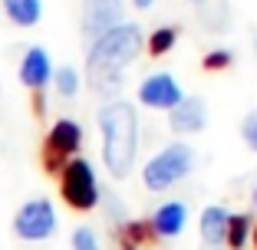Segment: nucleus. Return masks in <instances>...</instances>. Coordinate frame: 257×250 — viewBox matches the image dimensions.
<instances>
[{
    "mask_svg": "<svg viewBox=\"0 0 257 250\" xmlns=\"http://www.w3.org/2000/svg\"><path fill=\"white\" fill-rule=\"evenodd\" d=\"M102 165L112 178H128L139 158V109L128 99H109L99 109Z\"/></svg>",
    "mask_w": 257,
    "mask_h": 250,
    "instance_id": "2",
    "label": "nucleus"
},
{
    "mask_svg": "<svg viewBox=\"0 0 257 250\" xmlns=\"http://www.w3.org/2000/svg\"><path fill=\"white\" fill-rule=\"evenodd\" d=\"M149 227L155 234V240H175V237H182L185 227H188V207L182 201H165L149 217Z\"/></svg>",
    "mask_w": 257,
    "mask_h": 250,
    "instance_id": "10",
    "label": "nucleus"
},
{
    "mask_svg": "<svg viewBox=\"0 0 257 250\" xmlns=\"http://www.w3.org/2000/svg\"><path fill=\"white\" fill-rule=\"evenodd\" d=\"M227 207L221 204H208L201 214H198V234H201V240L208 243L211 250H218L221 243H224V230H227Z\"/></svg>",
    "mask_w": 257,
    "mask_h": 250,
    "instance_id": "12",
    "label": "nucleus"
},
{
    "mask_svg": "<svg viewBox=\"0 0 257 250\" xmlns=\"http://www.w3.org/2000/svg\"><path fill=\"white\" fill-rule=\"evenodd\" d=\"M195 168V148L188 142H168L162 152H155L142 168V184L145 191H168L172 184L185 181Z\"/></svg>",
    "mask_w": 257,
    "mask_h": 250,
    "instance_id": "3",
    "label": "nucleus"
},
{
    "mask_svg": "<svg viewBox=\"0 0 257 250\" xmlns=\"http://www.w3.org/2000/svg\"><path fill=\"white\" fill-rule=\"evenodd\" d=\"M17 79H20L27 89H33V92L46 89V83L53 79V63H50V53H46L43 46H30V50L20 56Z\"/></svg>",
    "mask_w": 257,
    "mask_h": 250,
    "instance_id": "11",
    "label": "nucleus"
},
{
    "mask_svg": "<svg viewBox=\"0 0 257 250\" xmlns=\"http://www.w3.org/2000/svg\"><path fill=\"white\" fill-rule=\"evenodd\" d=\"M178 43V27H159L145 37V46H149L152 56H168Z\"/></svg>",
    "mask_w": 257,
    "mask_h": 250,
    "instance_id": "15",
    "label": "nucleus"
},
{
    "mask_svg": "<svg viewBox=\"0 0 257 250\" xmlns=\"http://www.w3.org/2000/svg\"><path fill=\"white\" fill-rule=\"evenodd\" d=\"M250 243H254V250H257V220H254V230H250Z\"/></svg>",
    "mask_w": 257,
    "mask_h": 250,
    "instance_id": "22",
    "label": "nucleus"
},
{
    "mask_svg": "<svg viewBox=\"0 0 257 250\" xmlns=\"http://www.w3.org/2000/svg\"><path fill=\"white\" fill-rule=\"evenodd\" d=\"M250 230H254V217L247 211L227 214V230H224V247L227 250H244L250 243Z\"/></svg>",
    "mask_w": 257,
    "mask_h": 250,
    "instance_id": "14",
    "label": "nucleus"
},
{
    "mask_svg": "<svg viewBox=\"0 0 257 250\" xmlns=\"http://www.w3.org/2000/svg\"><path fill=\"white\" fill-rule=\"evenodd\" d=\"M122 250H139V247H132V243H125V240H122Z\"/></svg>",
    "mask_w": 257,
    "mask_h": 250,
    "instance_id": "23",
    "label": "nucleus"
},
{
    "mask_svg": "<svg viewBox=\"0 0 257 250\" xmlns=\"http://www.w3.org/2000/svg\"><path fill=\"white\" fill-rule=\"evenodd\" d=\"M152 4H155V0H132V7H136V10H149Z\"/></svg>",
    "mask_w": 257,
    "mask_h": 250,
    "instance_id": "21",
    "label": "nucleus"
},
{
    "mask_svg": "<svg viewBox=\"0 0 257 250\" xmlns=\"http://www.w3.org/2000/svg\"><path fill=\"white\" fill-rule=\"evenodd\" d=\"M56 227H60V217H56V207L50 197H30L14 214V234L27 243L50 240L56 234Z\"/></svg>",
    "mask_w": 257,
    "mask_h": 250,
    "instance_id": "5",
    "label": "nucleus"
},
{
    "mask_svg": "<svg viewBox=\"0 0 257 250\" xmlns=\"http://www.w3.org/2000/svg\"><path fill=\"white\" fill-rule=\"evenodd\" d=\"M102 201H106V214H109V220H112L115 227H125V224H128V211H125V204H122L115 194H102Z\"/></svg>",
    "mask_w": 257,
    "mask_h": 250,
    "instance_id": "19",
    "label": "nucleus"
},
{
    "mask_svg": "<svg viewBox=\"0 0 257 250\" xmlns=\"http://www.w3.org/2000/svg\"><path fill=\"white\" fill-rule=\"evenodd\" d=\"M254 207H257V188H254Z\"/></svg>",
    "mask_w": 257,
    "mask_h": 250,
    "instance_id": "24",
    "label": "nucleus"
},
{
    "mask_svg": "<svg viewBox=\"0 0 257 250\" xmlns=\"http://www.w3.org/2000/svg\"><path fill=\"white\" fill-rule=\"evenodd\" d=\"M182 99H185V89L172 73H152V76H145L142 83H139V102H142L145 109L172 112Z\"/></svg>",
    "mask_w": 257,
    "mask_h": 250,
    "instance_id": "7",
    "label": "nucleus"
},
{
    "mask_svg": "<svg viewBox=\"0 0 257 250\" xmlns=\"http://www.w3.org/2000/svg\"><path fill=\"white\" fill-rule=\"evenodd\" d=\"M142 50H145V33L139 23L128 20L106 30L102 37H96L89 43V53H86V73H89L92 89L99 96H115L125 83V69L139 60Z\"/></svg>",
    "mask_w": 257,
    "mask_h": 250,
    "instance_id": "1",
    "label": "nucleus"
},
{
    "mask_svg": "<svg viewBox=\"0 0 257 250\" xmlns=\"http://www.w3.org/2000/svg\"><path fill=\"white\" fill-rule=\"evenodd\" d=\"M254 56H257V37H254Z\"/></svg>",
    "mask_w": 257,
    "mask_h": 250,
    "instance_id": "25",
    "label": "nucleus"
},
{
    "mask_svg": "<svg viewBox=\"0 0 257 250\" xmlns=\"http://www.w3.org/2000/svg\"><path fill=\"white\" fill-rule=\"evenodd\" d=\"M231 63H234V53H231L227 46H214V50H208V53H204L201 66L208 69V73H218V69H227Z\"/></svg>",
    "mask_w": 257,
    "mask_h": 250,
    "instance_id": "18",
    "label": "nucleus"
},
{
    "mask_svg": "<svg viewBox=\"0 0 257 250\" xmlns=\"http://www.w3.org/2000/svg\"><path fill=\"white\" fill-rule=\"evenodd\" d=\"M83 148V125L76 119H56L46 132V165L63 168L69 158H76Z\"/></svg>",
    "mask_w": 257,
    "mask_h": 250,
    "instance_id": "6",
    "label": "nucleus"
},
{
    "mask_svg": "<svg viewBox=\"0 0 257 250\" xmlns=\"http://www.w3.org/2000/svg\"><path fill=\"white\" fill-rule=\"evenodd\" d=\"M60 194L73 211H92L102 204V188H99V174L89 158L76 155L60 168Z\"/></svg>",
    "mask_w": 257,
    "mask_h": 250,
    "instance_id": "4",
    "label": "nucleus"
},
{
    "mask_svg": "<svg viewBox=\"0 0 257 250\" xmlns=\"http://www.w3.org/2000/svg\"><path fill=\"white\" fill-rule=\"evenodd\" d=\"M125 17V0H83V33L86 40L102 37L106 30L119 27Z\"/></svg>",
    "mask_w": 257,
    "mask_h": 250,
    "instance_id": "8",
    "label": "nucleus"
},
{
    "mask_svg": "<svg viewBox=\"0 0 257 250\" xmlns=\"http://www.w3.org/2000/svg\"><path fill=\"white\" fill-rule=\"evenodd\" d=\"M241 142L247 145L250 152H257V109H250L241 119Z\"/></svg>",
    "mask_w": 257,
    "mask_h": 250,
    "instance_id": "20",
    "label": "nucleus"
},
{
    "mask_svg": "<svg viewBox=\"0 0 257 250\" xmlns=\"http://www.w3.org/2000/svg\"><path fill=\"white\" fill-rule=\"evenodd\" d=\"M69 247L73 250H102V243H99V234L89 224H79V227L69 234Z\"/></svg>",
    "mask_w": 257,
    "mask_h": 250,
    "instance_id": "17",
    "label": "nucleus"
},
{
    "mask_svg": "<svg viewBox=\"0 0 257 250\" xmlns=\"http://www.w3.org/2000/svg\"><path fill=\"white\" fill-rule=\"evenodd\" d=\"M0 7L14 27H37L43 17V0H0Z\"/></svg>",
    "mask_w": 257,
    "mask_h": 250,
    "instance_id": "13",
    "label": "nucleus"
},
{
    "mask_svg": "<svg viewBox=\"0 0 257 250\" xmlns=\"http://www.w3.org/2000/svg\"><path fill=\"white\" fill-rule=\"evenodd\" d=\"M204 125H208V106L201 96H185L168 112V129L175 135H195V132H204Z\"/></svg>",
    "mask_w": 257,
    "mask_h": 250,
    "instance_id": "9",
    "label": "nucleus"
},
{
    "mask_svg": "<svg viewBox=\"0 0 257 250\" xmlns=\"http://www.w3.org/2000/svg\"><path fill=\"white\" fill-rule=\"evenodd\" d=\"M195 4H201V0H195Z\"/></svg>",
    "mask_w": 257,
    "mask_h": 250,
    "instance_id": "26",
    "label": "nucleus"
},
{
    "mask_svg": "<svg viewBox=\"0 0 257 250\" xmlns=\"http://www.w3.org/2000/svg\"><path fill=\"white\" fill-rule=\"evenodd\" d=\"M50 83L56 86V92H60L63 99H73L76 92H79V86H83V79H79V69L76 66H56Z\"/></svg>",
    "mask_w": 257,
    "mask_h": 250,
    "instance_id": "16",
    "label": "nucleus"
}]
</instances>
